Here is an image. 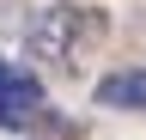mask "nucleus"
Here are the masks:
<instances>
[{
  "label": "nucleus",
  "mask_w": 146,
  "mask_h": 140,
  "mask_svg": "<svg viewBox=\"0 0 146 140\" xmlns=\"http://www.w3.org/2000/svg\"><path fill=\"white\" fill-rule=\"evenodd\" d=\"M104 37H110V12L104 6L49 0V6H36L31 25H25V61L36 73L73 79V73H85V61L104 49Z\"/></svg>",
  "instance_id": "obj_1"
},
{
  "label": "nucleus",
  "mask_w": 146,
  "mask_h": 140,
  "mask_svg": "<svg viewBox=\"0 0 146 140\" xmlns=\"http://www.w3.org/2000/svg\"><path fill=\"white\" fill-rule=\"evenodd\" d=\"M36 116H43V85L0 61V128H31Z\"/></svg>",
  "instance_id": "obj_2"
},
{
  "label": "nucleus",
  "mask_w": 146,
  "mask_h": 140,
  "mask_svg": "<svg viewBox=\"0 0 146 140\" xmlns=\"http://www.w3.org/2000/svg\"><path fill=\"white\" fill-rule=\"evenodd\" d=\"M98 110H128V116H146V67H122V73H104L91 85Z\"/></svg>",
  "instance_id": "obj_3"
}]
</instances>
